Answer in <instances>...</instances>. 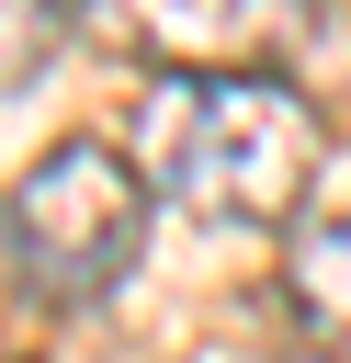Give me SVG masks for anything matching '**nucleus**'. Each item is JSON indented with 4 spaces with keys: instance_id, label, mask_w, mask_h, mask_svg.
<instances>
[{
    "instance_id": "obj_5",
    "label": "nucleus",
    "mask_w": 351,
    "mask_h": 363,
    "mask_svg": "<svg viewBox=\"0 0 351 363\" xmlns=\"http://www.w3.org/2000/svg\"><path fill=\"white\" fill-rule=\"evenodd\" d=\"M68 11H79V0H0V91H23V79L68 45Z\"/></svg>"
},
{
    "instance_id": "obj_4",
    "label": "nucleus",
    "mask_w": 351,
    "mask_h": 363,
    "mask_svg": "<svg viewBox=\"0 0 351 363\" xmlns=\"http://www.w3.org/2000/svg\"><path fill=\"white\" fill-rule=\"evenodd\" d=\"M283 306H294V329H306L328 363H351V216L294 227V250H283Z\"/></svg>"
},
{
    "instance_id": "obj_2",
    "label": "nucleus",
    "mask_w": 351,
    "mask_h": 363,
    "mask_svg": "<svg viewBox=\"0 0 351 363\" xmlns=\"http://www.w3.org/2000/svg\"><path fill=\"white\" fill-rule=\"evenodd\" d=\"M0 250H11V284L34 306H91L136 272L147 250V170L102 136H57L11 204H0Z\"/></svg>"
},
{
    "instance_id": "obj_3",
    "label": "nucleus",
    "mask_w": 351,
    "mask_h": 363,
    "mask_svg": "<svg viewBox=\"0 0 351 363\" xmlns=\"http://www.w3.org/2000/svg\"><path fill=\"white\" fill-rule=\"evenodd\" d=\"M91 11L159 79H272L317 45V0H91Z\"/></svg>"
},
{
    "instance_id": "obj_1",
    "label": "nucleus",
    "mask_w": 351,
    "mask_h": 363,
    "mask_svg": "<svg viewBox=\"0 0 351 363\" xmlns=\"http://www.w3.org/2000/svg\"><path fill=\"white\" fill-rule=\"evenodd\" d=\"M125 136H136L125 159L147 170V193L192 204L204 227H294L328 159L317 113L283 79H147Z\"/></svg>"
}]
</instances>
